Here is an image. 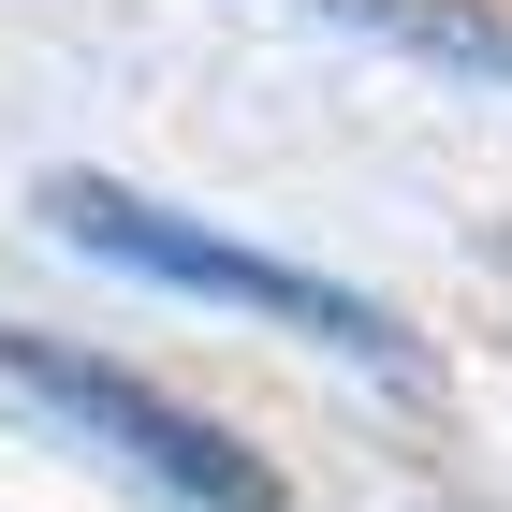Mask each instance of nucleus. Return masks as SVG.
I'll list each match as a JSON object with an SVG mask.
<instances>
[{
  "mask_svg": "<svg viewBox=\"0 0 512 512\" xmlns=\"http://www.w3.org/2000/svg\"><path fill=\"white\" fill-rule=\"evenodd\" d=\"M44 220H59L74 249H103V264L161 278V293L308 322V337H337L352 366L410 381V337H395V308H366V293H337V278H308V264H264V249H235V235H191V220H161V205H147V191H118V176H44Z\"/></svg>",
  "mask_w": 512,
  "mask_h": 512,
  "instance_id": "obj_1",
  "label": "nucleus"
},
{
  "mask_svg": "<svg viewBox=\"0 0 512 512\" xmlns=\"http://www.w3.org/2000/svg\"><path fill=\"white\" fill-rule=\"evenodd\" d=\"M0 381H30L44 410H74L88 439H118L147 483H176V498H205V512H293V498L235 454V439L205 425V410H176V395L118 381V366H88V352H59V337H15V322H0Z\"/></svg>",
  "mask_w": 512,
  "mask_h": 512,
  "instance_id": "obj_2",
  "label": "nucleus"
},
{
  "mask_svg": "<svg viewBox=\"0 0 512 512\" xmlns=\"http://www.w3.org/2000/svg\"><path fill=\"white\" fill-rule=\"evenodd\" d=\"M308 15H352V30L410 44V59H439V74H498L512 88V15H469V0H308Z\"/></svg>",
  "mask_w": 512,
  "mask_h": 512,
  "instance_id": "obj_3",
  "label": "nucleus"
}]
</instances>
